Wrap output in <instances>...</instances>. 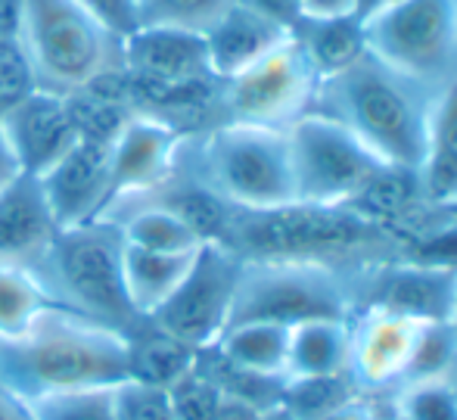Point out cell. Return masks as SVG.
<instances>
[{"mask_svg":"<svg viewBox=\"0 0 457 420\" xmlns=\"http://www.w3.org/2000/svg\"><path fill=\"white\" fill-rule=\"evenodd\" d=\"M125 380L128 333L66 306L50 308L25 333L0 340V390L19 405Z\"/></svg>","mask_w":457,"mask_h":420,"instance_id":"obj_1","label":"cell"},{"mask_svg":"<svg viewBox=\"0 0 457 420\" xmlns=\"http://www.w3.org/2000/svg\"><path fill=\"white\" fill-rule=\"evenodd\" d=\"M429 100L433 94H423V84L364 54L355 66L318 84L312 109L349 128L379 163L420 172Z\"/></svg>","mask_w":457,"mask_h":420,"instance_id":"obj_2","label":"cell"},{"mask_svg":"<svg viewBox=\"0 0 457 420\" xmlns=\"http://www.w3.org/2000/svg\"><path fill=\"white\" fill-rule=\"evenodd\" d=\"M392 234L345 206L289 203L277 209H230L224 247L243 262H320L358 256L389 243Z\"/></svg>","mask_w":457,"mask_h":420,"instance_id":"obj_3","label":"cell"},{"mask_svg":"<svg viewBox=\"0 0 457 420\" xmlns=\"http://www.w3.org/2000/svg\"><path fill=\"white\" fill-rule=\"evenodd\" d=\"M121 243L125 240L119 224L100 218L56 231L54 243L31 268L41 274L60 306L131 336L146 318H140L128 302L121 281Z\"/></svg>","mask_w":457,"mask_h":420,"instance_id":"obj_4","label":"cell"},{"mask_svg":"<svg viewBox=\"0 0 457 420\" xmlns=\"http://www.w3.org/2000/svg\"><path fill=\"white\" fill-rule=\"evenodd\" d=\"M196 181L234 209L259 212L299 203L287 128L218 122L199 140Z\"/></svg>","mask_w":457,"mask_h":420,"instance_id":"obj_5","label":"cell"},{"mask_svg":"<svg viewBox=\"0 0 457 420\" xmlns=\"http://www.w3.org/2000/svg\"><path fill=\"white\" fill-rule=\"evenodd\" d=\"M19 44L37 88L72 94L121 66V41L79 0H25Z\"/></svg>","mask_w":457,"mask_h":420,"instance_id":"obj_6","label":"cell"},{"mask_svg":"<svg viewBox=\"0 0 457 420\" xmlns=\"http://www.w3.org/2000/svg\"><path fill=\"white\" fill-rule=\"evenodd\" d=\"M367 54L417 84L457 75V0H395L364 19Z\"/></svg>","mask_w":457,"mask_h":420,"instance_id":"obj_7","label":"cell"},{"mask_svg":"<svg viewBox=\"0 0 457 420\" xmlns=\"http://www.w3.org/2000/svg\"><path fill=\"white\" fill-rule=\"evenodd\" d=\"M320 318H352V293L330 265L243 262L228 327L243 321L295 327Z\"/></svg>","mask_w":457,"mask_h":420,"instance_id":"obj_8","label":"cell"},{"mask_svg":"<svg viewBox=\"0 0 457 420\" xmlns=\"http://www.w3.org/2000/svg\"><path fill=\"white\" fill-rule=\"evenodd\" d=\"M287 140L299 203L345 206L386 165L349 128L314 109L289 122Z\"/></svg>","mask_w":457,"mask_h":420,"instance_id":"obj_9","label":"cell"},{"mask_svg":"<svg viewBox=\"0 0 457 420\" xmlns=\"http://www.w3.org/2000/svg\"><path fill=\"white\" fill-rule=\"evenodd\" d=\"M240 271L243 258L230 247L203 243L175 293L150 315V324L196 352L212 349L218 336L228 331Z\"/></svg>","mask_w":457,"mask_h":420,"instance_id":"obj_10","label":"cell"},{"mask_svg":"<svg viewBox=\"0 0 457 420\" xmlns=\"http://www.w3.org/2000/svg\"><path fill=\"white\" fill-rule=\"evenodd\" d=\"M318 75L305 60L295 38L289 35L280 47L265 54L240 75L221 81L224 122L287 128L305 115L318 94Z\"/></svg>","mask_w":457,"mask_h":420,"instance_id":"obj_11","label":"cell"},{"mask_svg":"<svg viewBox=\"0 0 457 420\" xmlns=\"http://www.w3.org/2000/svg\"><path fill=\"white\" fill-rule=\"evenodd\" d=\"M349 374L358 396H386L398 392L408 380L411 358L427 324L383 308H361L349 318Z\"/></svg>","mask_w":457,"mask_h":420,"instance_id":"obj_12","label":"cell"},{"mask_svg":"<svg viewBox=\"0 0 457 420\" xmlns=\"http://www.w3.org/2000/svg\"><path fill=\"white\" fill-rule=\"evenodd\" d=\"M184 144L187 134L169 122L134 113L109 144V199L103 215L165 184L181 165Z\"/></svg>","mask_w":457,"mask_h":420,"instance_id":"obj_13","label":"cell"},{"mask_svg":"<svg viewBox=\"0 0 457 420\" xmlns=\"http://www.w3.org/2000/svg\"><path fill=\"white\" fill-rule=\"evenodd\" d=\"M457 306V268L448 265L395 258L379 268L364 283V306L414 318L420 324H452Z\"/></svg>","mask_w":457,"mask_h":420,"instance_id":"obj_14","label":"cell"},{"mask_svg":"<svg viewBox=\"0 0 457 420\" xmlns=\"http://www.w3.org/2000/svg\"><path fill=\"white\" fill-rule=\"evenodd\" d=\"M0 131L19 172L35 174V178L47 172L79 140L66 94H54L44 88L31 90L16 106L6 109L0 115Z\"/></svg>","mask_w":457,"mask_h":420,"instance_id":"obj_15","label":"cell"},{"mask_svg":"<svg viewBox=\"0 0 457 420\" xmlns=\"http://www.w3.org/2000/svg\"><path fill=\"white\" fill-rule=\"evenodd\" d=\"M37 181L60 231L96 222L109 199V144L75 140Z\"/></svg>","mask_w":457,"mask_h":420,"instance_id":"obj_16","label":"cell"},{"mask_svg":"<svg viewBox=\"0 0 457 420\" xmlns=\"http://www.w3.org/2000/svg\"><path fill=\"white\" fill-rule=\"evenodd\" d=\"M121 66L128 75L159 84L215 79L209 69L205 38L199 31L140 25L121 41Z\"/></svg>","mask_w":457,"mask_h":420,"instance_id":"obj_17","label":"cell"},{"mask_svg":"<svg viewBox=\"0 0 457 420\" xmlns=\"http://www.w3.org/2000/svg\"><path fill=\"white\" fill-rule=\"evenodd\" d=\"M56 231L60 228L35 174L19 172L0 187V262L35 265L54 243Z\"/></svg>","mask_w":457,"mask_h":420,"instance_id":"obj_18","label":"cell"},{"mask_svg":"<svg viewBox=\"0 0 457 420\" xmlns=\"http://www.w3.org/2000/svg\"><path fill=\"white\" fill-rule=\"evenodd\" d=\"M293 31L274 25L271 19L259 16L246 4L234 0L221 16L205 31V54H209V69L218 81H228L259 63L265 54L280 47Z\"/></svg>","mask_w":457,"mask_h":420,"instance_id":"obj_19","label":"cell"},{"mask_svg":"<svg viewBox=\"0 0 457 420\" xmlns=\"http://www.w3.org/2000/svg\"><path fill=\"white\" fill-rule=\"evenodd\" d=\"M420 187L423 199L433 209L457 199V75L439 84L429 100Z\"/></svg>","mask_w":457,"mask_h":420,"instance_id":"obj_20","label":"cell"},{"mask_svg":"<svg viewBox=\"0 0 457 420\" xmlns=\"http://www.w3.org/2000/svg\"><path fill=\"white\" fill-rule=\"evenodd\" d=\"M295 44L302 47L305 60L312 63L318 81H327L333 75L345 72L367 54L364 22L349 13V16H320L302 19L293 29Z\"/></svg>","mask_w":457,"mask_h":420,"instance_id":"obj_21","label":"cell"},{"mask_svg":"<svg viewBox=\"0 0 457 420\" xmlns=\"http://www.w3.org/2000/svg\"><path fill=\"white\" fill-rule=\"evenodd\" d=\"M193 252H150L121 243V281H125V293L131 308L140 318H150L171 293L184 281L187 268H190Z\"/></svg>","mask_w":457,"mask_h":420,"instance_id":"obj_22","label":"cell"},{"mask_svg":"<svg viewBox=\"0 0 457 420\" xmlns=\"http://www.w3.org/2000/svg\"><path fill=\"white\" fill-rule=\"evenodd\" d=\"M349 318L302 321L289 327L287 380L299 377H333L349 367Z\"/></svg>","mask_w":457,"mask_h":420,"instance_id":"obj_23","label":"cell"},{"mask_svg":"<svg viewBox=\"0 0 457 420\" xmlns=\"http://www.w3.org/2000/svg\"><path fill=\"white\" fill-rule=\"evenodd\" d=\"M106 222L119 224L121 240L150 252H193L199 249V237L165 206L153 199H131L106 212ZM100 222V218H96Z\"/></svg>","mask_w":457,"mask_h":420,"instance_id":"obj_24","label":"cell"},{"mask_svg":"<svg viewBox=\"0 0 457 420\" xmlns=\"http://www.w3.org/2000/svg\"><path fill=\"white\" fill-rule=\"evenodd\" d=\"M218 355L243 371L265 374V377L287 380V352H289V327L271 321H243L230 324L218 336Z\"/></svg>","mask_w":457,"mask_h":420,"instance_id":"obj_25","label":"cell"},{"mask_svg":"<svg viewBox=\"0 0 457 420\" xmlns=\"http://www.w3.org/2000/svg\"><path fill=\"white\" fill-rule=\"evenodd\" d=\"M196 349L150 324V318L128 336V380L169 390L196 365Z\"/></svg>","mask_w":457,"mask_h":420,"instance_id":"obj_26","label":"cell"},{"mask_svg":"<svg viewBox=\"0 0 457 420\" xmlns=\"http://www.w3.org/2000/svg\"><path fill=\"white\" fill-rule=\"evenodd\" d=\"M56 306V296L31 265L0 262V340L25 333Z\"/></svg>","mask_w":457,"mask_h":420,"instance_id":"obj_27","label":"cell"},{"mask_svg":"<svg viewBox=\"0 0 457 420\" xmlns=\"http://www.w3.org/2000/svg\"><path fill=\"white\" fill-rule=\"evenodd\" d=\"M358 396L349 374H333V377H299L287 380L280 405L293 411L299 420H324L343 402Z\"/></svg>","mask_w":457,"mask_h":420,"instance_id":"obj_28","label":"cell"},{"mask_svg":"<svg viewBox=\"0 0 457 420\" xmlns=\"http://www.w3.org/2000/svg\"><path fill=\"white\" fill-rule=\"evenodd\" d=\"M230 4L234 0H137V22L205 35Z\"/></svg>","mask_w":457,"mask_h":420,"instance_id":"obj_29","label":"cell"},{"mask_svg":"<svg viewBox=\"0 0 457 420\" xmlns=\"http://www.w3.org/2000/svg\"><path fill=\"white\" fill-rule=\"evenodd\" d=\"M115 386H94V390L54 392L22 405L31 420H115L112 405Z\"/></svg>","mask_w":457,"mask_h":420,"instance_id":"obj_30","label":"cell"},{"mask_svg":"<svg viewBox=\"0 0 457 420\" xmlns=\"http://www.w3.org/2000/svg\"><path fill=\"white\" fill-rule=\"evenodd\" d=\"M392 411L398 420H457V390L448 377L408 383L395 392Z\"/></svg>","mask_w":457,"mask_h":420,"instance_id":"obj_31","label":"cell"},{"mask_svg":"<svg viewBox=\"0 0 457 420\" xmlns=\"http://www.w3.org/2000/svg\"><path fill=\"white\" fill-rule=\"evenodd\" d=\"M224 392L215 386V380L205 377L199 365H193L181 380L169 386L171 417L175 420H215L218 405Z\"/></svg>","mask_w":457,"mask_h":420,"instance_id":"obj_32","label":"cell"},{"mask_svg":"<svg viewBox=\"0 0 457 420\" xmlns=\"http://www.w3.org/2000/svg\"><path fill=\"white\" fill-rule=\"evenodd\" d=\"M115 420H175L171 417L169 390L125 380L112 390Z\"/></svg>","mask_w":457,"mask_h":420,"instance_id":"obj_33","label":"cell"},{"mask_svg":"<svg viewBox=\"0 0 457 420\" xmlns=\"http://www.w3.org/2000/svg\"><path fill=\"white\" fill-rule=\"evenodd\" d=\"M37 90L31 63L19 41H0V115L16 106L22 97Z\"/></svg>","mask_w":457,"mask_h":420,"instance_id":"obj_34","label":"cell"},{"mask_svg":"<svg viewBox=\"0 0 457 420\" xmlns=\"http://www.w3.org/2000/svg\"><path fill=\"white\" fill-rule=\"evenodd\" d=\"M81 6L94 13L119 41H125L131 31L140 29L137 22V0H79Z\"/></svg>","mask_w":457,"mask_h":420,"instance_id":"obj_35","label":"cell"},{"mask_svg":"<svg viewBox=\"0 0 457 420\" xmlns=\"http://www.w3.org/2000/svg\"><path fill=\"white\" fill-rule=\"evenodd\" d=\"M249 10H255L259 16L271 19L274 25L293 31L302 22V0H240Z\"/></svg>","mask_w":457,"mask_h":420,"instance_id":"obj_36","label":"cell"},{"mask_svg":"<svg viewBox=\"0 0 457 420\" xmlns=\"http://www.w3.org/2000/svg\"><path fill=\"white\" fill-rule=\"evenodd\" d=\"M25 0H0V41H19Z\"/></svg>","mask_w":457,"mask_h":420,"instance_id":"obj_37","label":"cell"},{"mask_svg":"<svg viewBox=\"0 0 457 420\" xmlns=\"http://www.w3.org/2000/svg\"><path fill=\"white\" fill-rule=\"evenodd\" d=\"M349 13H355V0H302V19L349 16Z\"/></svg>","mask_w":457,"mask_h":420,"instance_id":"obj_38","label":"cell"},{"mask_svg":"<svg viewBox=\"0 0 457 420\" xmlns=\"http://www.w3.org/2000/svg\"><path fill=\"white\" fill-rule=\"evenodd\" d=\"M324 420H377V408L367 396H352L337 411H330Z\"/></svg>","mask_w":457,"mask_h":420,"instance_id":"obj_39","label":"cell"},{"mask_svg":"<svg viewBox=\"0 0 457 420\" xmlns=\"http://www.w3.org/2000/svg\"><path fill=\"white\" fill-rule=\"evenodd\" d=\"M215 420H262V408L243 402V399L221 396V405H218Z\"/></svg>","mask_w":457,"mask_h":420,"instance_id":"obj_40","label":"cell"},{"mask_svg":"<svg viewBox=\"0 0 457 420\" xmlns=\"http://www.w3.org/2000/svg\"><path fill=\"white\" fill-rule=\"evenodd\" d=\"M16 174H19V165H16V159H12L10 147H6L4 131H0V187L10 184V181L16 178Z\"/></svg>","mask_w":457,"mask_h":420,"instance_id":"obj_41","label":"cell"},{"mask_svg":"<svg viewBox=\"0 0 457 420\" xmlns=\"http://www.w3.org/2000/svg\"><path fill=\"white\" fill-rule=\"evenodd\" d=\"M0 420H31V417L16 399H10L4 390H0Z\"/></svg>","mask_w":457,"mask_h":420,"instance_id":"obj_42","label":"cell"},{"mask_svg":"<svg viewBox=\"0 0 457 420\" xmlns=\"http://www.w3.org/2000/svg\"><path fill=\"white\" fill-rule=\"evenodd\" d=\"M389 4H395V0H355V16L361 19H370L373 13H379L383 6H389Z\"/></svg>","mask_w":457,"mask_h":420,"instance_id":"obj_43","label":"cell"},{"mask_svg":"<svg viewBox=\"0 0 457 420\" xmlns=\"http://www.w3.org/2000/svg\"><path fill=\"white\" fill-rule=\"evenodd\" d=\"M262 420H299L293 411H287L283 405H271V408L262 411Z\"/></svg>","mask_w":457,"mask_h":420,"instance_id":"obj_44","label":"cell"},{"mask_svg":"<svg viewBox=\"0 0 457 420\" xmlns=\"http://www.w3.org/2000/svg\"><path fill=\"white\" fill-rule=\"evenodd\" d=\"M436 212H439L442 218H448V222L457 224V199H454V203H448V206H439Z\"/></svg>","mask_w":457,"mask_h":420,"instance_id":"obj_45","label":"cell"},{"mask_svg":"<svg viewBox=\"0 0 457 420\" xmlns=\"http://www.w3.org/2000/svg\"><path fill=\"white\" fill-rule=\"evenodd\" d=\"M448 380H452L454 390H457V358H454V365H452V374H448Z\"/></svg>","mask_w":457,"mask_h":420,"instance_id":"obj_46","label":"cell"},{"mask_svg":"<svg viewBox=\"0 0 457 420\" xmlns=\"http://www.w3.org/2000/svg\"><path fill=\"white\" fill-rule=\"evenodd\" d=\"M452 331L457 333V306H454V315H452Z\"/></svg>","mask_w":457,"mask_h":420,"instance_id":"obj_47","label":"cell"}]
</instances>
